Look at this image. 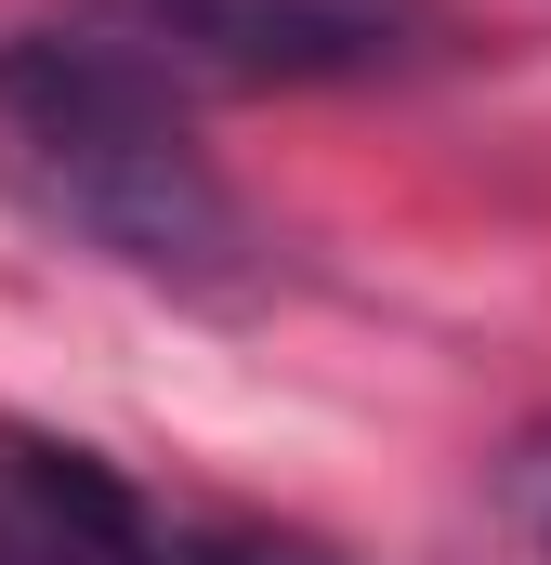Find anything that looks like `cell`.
<instances>
[{"label": "cell", "instance_id": "cell-1", "mask_svg": "<svg viewBox=\"0 0 551 565\" xmlns=\"http://www.w3.org/2000/svg\"><path fill=\"white\" fill-rule=\"evenodd\" d=\"M0 198L66 250L144 289L224 302L263 277V237L210 145L184 132L144 40H0Z\"/></svg>", "mask_w": 551, "mask_h": 565}, {"label": "cell", "instance_id": "cell-2", "mask_svg": "<svg viewBox=\"0 0 551 565\" xmlns=\"http://www.w3.org/2000/svg\"><path fill=\"white\" fill-rule=\"evenodd\" d=\"M0 513L26 540H53L66 565H328L315 540H289V526L210 513V500H158L119 460L53 447V434H0Z\"/></svg>", "mask_w": 551, "mask_h": 565}, {"label": "cell", "instance_id": "cell-3", "mask_svg": "<svg viewBox=\"0 0 551 565\" xmlns=\"http://www.w3.org/2000/svg\"><path fill=\"white\" fill-rule=\"evenodd\" d=\"M119 13L144 53L224 79H368L433 26V0H119Z\"/></svg>", "mask_w": 551, "mask_h": 565}, {"label": "cell", "instance_id": "cell-4", "mask_svg": "<svg viewBox=\"0 0 551 565\" xmlns=\"http://www.w3.org/2000/svg\"><path fill=\"white\" fill-rule=\"evenodd\" d=\"M499 513H512V526H526V540H539V553H551V422L526 434L512 460H499Z\"/></svg>", "mask_w": 551, "mask_h": 565}, {"label": "cell", "instance_id": "cell-5", "mask_svg": "<svg viewBox=\"0 0 551 565\" xmlns=\"http://www.w3.org/2000/svg\"><path fill=\"white\" fill-rule=\"evenodd\" d=\"M0 565H66V553H53V540H26V526L0 513Z\"/></svg>", "mask_w": 551, "mask_h": 565}]
</instances>
